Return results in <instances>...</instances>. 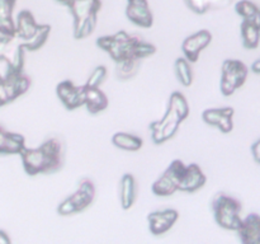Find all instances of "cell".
I'll use <instances>...</instances> for the list:
<instances>
[{
    "label": "cell",
    "instance_id": "18",
    "mask_svg": "<svg viewBox=\"0 0 260 244\" xmlns=\"http://www.w3.org/2000/svg\"><path fill=\"white\" fill-rule=\"evenodd\" d=\"M206 182H207V177L203 173L202 168L196 163H190L189 165H185V170L179 185V191L193 193L201 190L206 185Z\"/></svg>",
    "mask_w": 260,
    "mask_h": 244
},
{
    "label": "cell",
    "instance_id": "21",
    "mask_svg": "<svg viewBox=\"0 0 260 244\" xmlns=\"http://www.w3.org/2000/svg\"><path fill=\"white\" fill-rule=\"evenodd\" d=\"M121 206L123 210H129L135 205L137 198V183L134 174L126 173L121 178Z\"/></svg>",
    "mask_w": 260,
    "mask_h": 244
},
{
    "label": "cell",
    "instance_id": "3",
    "mask_svg": "<svg viewBox=\"0 0 260 244\" xmlns=\"http://www.w3.org/2000/svg\"><path fill=\"white\" fill-rule=\"evenodd\" d=\"M188 116H189V104L187 98L180 92H173L170 94L167 112L162 118L149 125L154 144H164L168 140L173 139L182 122L187 119Z\"/></svg>",
    "mask_w": 260,
    "mask_h": 244
},
{
    "label": "cell",
    "instance_id": "28",
    "mask_svg": "<svg viewBox=\"0 0 260 244\" xmlns=\"http://www.w3.org/2000/svg\"><path fill=\"white\" fill-rule=\"evenodd\" d=\"M107 74H108V70L104 65L96 66L93 70V73L89 76L88 81L85 83L86 86H101V84L103 83L104 79L107 78Z\"/></svg>",
    "mask_w": 260,
    "mask_h": 244
},
{
    "label": "cell",
    "instance_id": "8",
    "mask_svg": "<svg viewBox=\"0 0 260 244\" xmlns=\"http://www.w3.org/2000/svg\"><path fill=\"white\" fill-rule=\"evenodd\" d=\"M249 69L243 61L236 58H226L221 68L220 90L223 97H230L245 84Z\"/></svg>",
    "mask_w": 260,
    "mask_h": 244
},
{
    "label": "cell",
    "instance_id": "9",
    "mask_svg": "<svg viewBox=\"0 0 260 244\" xmlns=\"http://www.w3.org/2000/svg\"><path fill=\"white\" fill-rule=\"evenodd\" d=\"M32 85V79L24 71H8L0 75V107L12 103L27 93Z\"/></svg>",
    "mask_w": 260,
    "mask_h": 244
},
{
    "label": "cell",
    "instance_id": "30",
    "mask_svg": "<svg viewBox=\"0 0 260 244\" xmlns=\"http://www.w3.org/2000/svg\"><path fill=\"white\" fill-rule=\"evenodd\" d=\"M10 243H12V240H10L7 231L0 230V244H10Z\"/></svg>",
    "mask_w": 260,
    "mask_h": 244
},
{
    "label": "cell",
    "instance_id": "26",
    "mask_svg": "<svg viewBox=\"0 0 260 244\" xmlns=\"http://www.w3.org/2000/svg\"><path fill=\"white\" fill-rule=\"evenodd\" d=\"M177 79L183 86H190L193 83V73L190 63L185 57H178L174 64Z\"/></svg>",
    "mask_w": 260,
    "mask_h": 244
},
{
    "label": "cell",
    "instance_id": "13",
    "mask_svg": "<svg viewBox=\"0 0 260 244\" xmlns=\"http://www.w3.org/2000/svg\"><path fill=\"white\" fill-rule=\"evenodd\" d=\"M211 41H212V35L207 29L198 30V32L190 35L182 43V51L184 53V57L190 64L197 63L201 52L210 45Z\"/></svg>",
    "mask_w": 260,
    "mask_h": 244
},
{
    "label": "cell",
    "instance_id": "5",
    "mask_svg": "<svg viewBox=\"0 0 260 244\" xmlns=\"http://www.w3.org/2000/svg\"><path fill=\"white\" fill-rule=\"evenodd\" d=\"M51 33L50 24H38L30 10L18 13L15 20V37L27 51H38L47 42Z\"/></svg>",
    "mask_w": 260,
    "mask_h": 244
},
{
    "label": "cell",
    "instance_id": "2",
    "mask_svg": "<svg viewBox=\"0 0 260 244\" xmlns=\"http://www.w3.org/2000/svg\"><path fill=\"white\" fill-rule=\"evenodd\" d=\"M19 155L23 169L30 177L52 174L65 164V145L60 137H50L38 147L25 146Z\"/></svg>",
    "mask_w": 260,
    "mask_h": 244
},
{
    "label": "cell",
    "instance_id": "11",
    "mask_svg": "<svg viewBox=\"0 0 260 244\" xmlns=\"http://www.w3.org/2000/svg\"><path fill=\"white\" fill-rule=\"evenodd\" d=\"M25 50L15 36H0V61H5L8 71L24 70Z\"/></svg>",
    "mask_w": 260,
    "mask_h": 244
},
{
    "label": "cell",
    "instance_id": "19",
    "mask_svg": "<svg viewBox=\"0 0 260 244\" xmlns=\"http://www.w3.org/2000/svg\"><path fill=\"white\" fill-rule=\"evenodd\" d=\"M108 97L99 86H86L84 84V106L90 114H98L108 108Z\"/></svg>",
    "mask_w": 260,
    "mask_h": 244
},
{
    "label": "cell",
    "instance_id": "12",
    "mask_svg": "<svg viewBox=\"0 0 260 244\" xmlns=\"http://www.w3.org/2000/svg\"><path fill=\"white\" fill-rule=\"evenodd\" d=\"M56 94L69 111L84 106V85H76L73 80L60 81L56 86Z\"/></svg>",
    "mask_w": 260,
    "mask_h": 244
},
{
    "label": "cell",
    "instance_id": "27",
    "mask_svg": "<svg viewBox=\"0 0 260 244\" xmlns=\"http://www.w3.org/2000/svg\"><path fill=\"white\" fill-rule=\"evenodd\" d=\"M236 14L246 20H260V12L258 5L250 0H240L235 4Z\"/></svg>",
    "mask_w": 260,
    "mask_h": 244
},
{
    "label": "cell",
    "instance_id": "22",
    "mask_svg": "<svg viewBox=\"0 0 260 244\" xmlns=\"http://www.w3.org/2000/svg\"><path fill=\"white\" fill-rule=\"evenodd\" d=\"M17 0H0V35L15 36V20L13 10Z\"/></svg>",
    "mask_w": 260,
    "mask_h": 244
},
{
    "label": "cell",
    "instance_id": "1",
    "mask_svg": "<svg viewBox=\"0 0 260 244\" xmlns=\"http://www.w3.org/2000/svg\"><path fill=\"white\" fill-rule=\"evenodd\" d=\"M96 46L106 51L117 65L140 64L142 58L156 53V46L146 42L139 36L128 35L126 30H118L111 36H102L96 40Z\"/></svg>",
    "mask_w": 260,
    "mask_h": 244
},
{
    "label": "cell",
    "instance_id": "20",
    "mask_svg": "<svg viewBox=\"0 0 260 244\" xmlns=\"http://www.w3.org/2000/svg\"><path fill=\"white\" fill-rule=\"evenodd\" d=\"M25 147V139L23 135L17 132L7 131L0 126V154L14 155L22 151Z\"/></svg>",
    "mask_w": 260,
    "mask_h": 244
},
{
    "label": "cell",
    "instance_id": "6",
    "mask_svg": "<svg viewBox=\"0 0 260 244\" xmlns=\"http://www.w3.org/2000/svg\"><path fill=\"white\" fill-rule=\"evenodd\" d=\"M243 206L238 198L228 193H216L212 200V211L216 224L226 230L235 231L241 223Z\"/></svg>",
    "mask_w": 260,
    "mask_h": 244
},
{
    "label": "cell",
    "instance_id": "7",
    "mask_svg": "<svg viewBox=\"0 0 260 244\" xmlns=\"http://www.w3.org/2000/svg\"><path fill=\"white\" fill-rule=\"evenodd\" d=\"M95 198V186L90 178H83L73 195L62 201L57 206V214L60 216H70L81 212L93 203Z\"/></svg>",
    "mask_w": 260,
    "mask_h": 244
},
{
    "label": "cell",
    "instance_id": "17",
    "mask_svg": "<svg viewBox=\"0 0 260 244\" xmlns=\"http://www.w3.org/2000/svg\"><path fill=\"white\" fill-rule=\"evenodd\" d=\"M235 231L243 244H260L259 214L251 212L245 219H241L240 225Z\"/></svg>",
    "mask_w": 260,
    "mask_h": 244
},
{
    "label": "cell",
    "instance_id": "29",
    "mask_svg": "<svg viewBox=\"0 0 260 244\" xmlns=\"http://www.w3.org/2000/svg\"><path fill=\"white\" fill-rule=\"evenodd\" d=\"M259 145H260V140H256V141L254 142V144L250 146L251 154H253V158H254V162H255L256 164H259V162H260V159H259Z\"/></svg>",
    "mask_w": 260,
    "mask_h": 244
},
{
    "label": "cell",
    "instance_id": "31",
    "mask_svg": "<svg viewBox=\"0 0 260 244\" xmlns=\"http://www.w3.org/2000/svg\"><path fill=\"white\" fill-rule=\"evenodd\" d=\"M250 69H251V71H253L254 74H256V75L260 74V60H259V58H256V60L254 61L253 64H251Z\"/></svg>",
    "mask_w": 260,
    "mask_h": 244
},
{
    "label": "cell",
    "instance_id": "25",
    "mask_svg": "<svg viewBox=\"0 0 260 244\" xmlns=\"http://www.w3.org/2000/svg\"><path fill=\"white\" fill-rule=\"evenodd\" d=\"M185 7L196 14H206L212 9L223 8L230 3V0H183Z\"/></svg>",
    "mask_w": 260,
    "mask_h": 244
},
{
    "label": "cell",
    "instance_id": "4",
    "mask_svg": "<svg viewBox=\"0 0 260 244\" xmlns=\"http://www.w3.org/2000/svg\"><path fill=\"white\" fill-rule=\"evenodd\" d=\"M70 9L74 19V38L84 40L94 32L98 23L102 0H56Z\"/></svg>",
    "mask_w": 260,
    "mask_h": 244
},
{
    "label": "cell",
    "instance_id": "16",
    "mask_svg": "<svg viewBox=\"0 0 260 244\" xmlns=\"http://www.w3.org/2000/svg\"><path fill=\"white\" fill-rule=\"evenodd\" d=\"M126 17L137 27L151 28L154 24V15L147 0H127Z\"/></svg>",
    "mask_w": 260,
    "mask_h": 244
},
{
    "label": "cell",
    "instance_id": "23",
    "mask_svg": "<svg viewBox=\"0 0 260 244\" xmlns=\"http://www.w3.org/2000/svg\"><path fill=\"white\" fill-rule=\"evenodd\" d=\"M243 46L246 50H255L260 40V20L244 19L240 25Z\"/></svg>",
    "mask_w": 260,
    "mask_h": 244
},
{
    "label": "cell",
    "instance_id": "15",
    "mask_svg": "<svg viewBox=\"0 0 260 244\" xmlns=\"http://www.w3.org/2000/svg\"><path fill=\"white\" fill-rule=\"evenodd\" d=\"M178 219H179V212L175 208L152 211L147 215L150 233L152 235H162L175 225Z\"/></svg>",
    "mask_w": 260,
    "mask_h": 244
},
{
    "label": "cell",
    "instance_id": "10",
    "mask_svg": "<svg viewBox=\"0 0 260 244\" xmlns=\"http://www.w3.org/2000/svg\"><path fill=\"white\" fill-rule=\"evenodd\" d=\"M185 170V164L180 159H174L165 172L152 183L151 191L159 197H169L179 191L180 180Z\"/></svg>",
    "mask_w": 260,
    "mask_h": 244
},
{
    "label": "cell",
    "instance_id": "14",
    "mask_svg": "<svg viewBox=\"0 0 260 244\" xmlns=\"http://www.w3.org/2000/svg\"><path fill=\"white\" fill-rule=\"evenodd\" d=\"M234 114L235 109L233 107L207 108L203 111L202 119L210 126L220 129L223 134H230L234 130Z\"/></svg>",
    "mask_w": 260,
    "mask_h": 244
},
{
    "label": "cell",
    "instance_id": "24",
    "mask_svg": "<svg viewBox=\"0 0 260 244\" xmlns=\"http://www.w3.org/2000/svg\"><path fill=\"white\" fill-rule=\"evenodd\" d=\"M112 144L118 149L126 150V151H139L144 145V140L136 135L117 132L112 136Z\"/></svg>",
    "mask_w": 260,
    "mask_h": 244
}]
</instances>
